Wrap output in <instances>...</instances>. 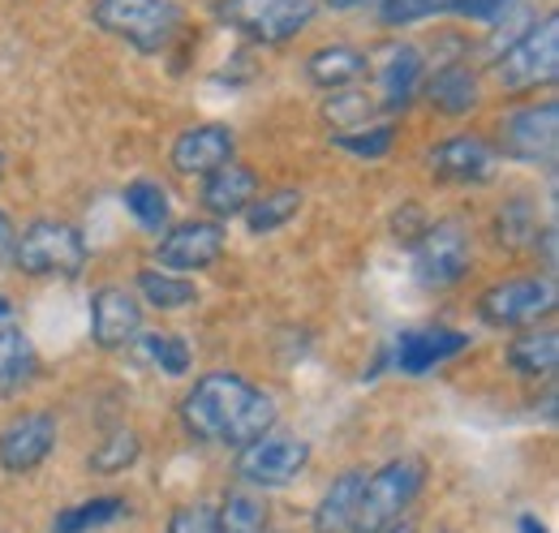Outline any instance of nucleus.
Returning <instances> with one entry per match:
<instances>
[{
  "label": "nucleus",
  "instance_id": "ddd939ff",
  "mask_svg": "<svg viewBox=\"0 0 559 533\" xmlns=\"http://www.w3.org/2000/svg\"><path fill=\"white\" fill-rule=\"evenodd\" d=\"M499 164V151L490 146L483 133H456V138H443L426 151V168L430 177L439 181H452V186H478L490 181Z\"/></svg>",
  "mask_w": 559,
  "mask_h": 533
},
{
  "label": "nucleus",
  "instance_id": "cd10ccee",
  "mask_svg": "<svg viewBox=\"0 0 559 533\" xmlns=\"http://www.w3.org/2000/svg\"><path fill=\"white\" fill-rule=\"evenodd\" d=\"M215 525L219 533H267L272 525L267 499L259 490H233L224 499V508H215Z\"/></svg>",
  "mask_w": 559,
  "mask_h": 533
},
{
  "label": "nucleus",
  "instance_id": "f257e3e1",
  "mask_svg": "<svg viewBox=\"0 0 559 533\" xmlns=\"http://www.w3.org/2000/svg\"><path fill=\"white\" fill-rule=\"evenodd\" d=\"M276 400L272 392L254 388L241 375L215 370L203 375L186 396H181V426L190 439L215 443V448H246L250 439L276 430Z\"/></svg>",
  "mask_w": 559,
  "mask_h": 533
},
{
  "label": "nucleus",
  "instance_id": "bb28decb",
  "mask_svg": "<svg viewBox=\"0 0 559 533\" xmlns=\"http://www.w3.org/2000/svg\"><path fill=\"white\" fill-rule=\"evenodd\" d=\"M297 211H301V190L297 186H276V190H263L246 206V224H250L254 237H263V233H280L284 224H293Z\"/></svg>",
  "mask_w": 559,
  "mask_h": 533
},
{
  "label": "nucleus",
  "instance_id": "6e6552de",
  "mask_svg": "<svg viewBox=\"0 0 559 533\" xmlns=\"http://www.w3.org/2000/svg\"><path fill=\"white\" fill-rule=\"evenodd\" d=\"M319 0H224L219 17L254 44H288L314 17Z\"/></svg>",
  "mask_w": 559,
  "mask_h": 533
},
{
  "label": "nucleus",
  "instance_id": "7ed1b4c3",
  "mask_svg": "<svg viewBox=\"0 0 559 533\" xmlns=\"http://www.w3.org/2000/svg\"><path fill=\"white\" fill-rule=\"evenodd\" d=\"M95 26L126 39L146 57L164 52L181 31V4L173 0H95Z\"/></svg>",
  "mask_w": 559,
  "mask_h": 533
},
{
  "label": "nucleus",
  "instance_id": "1a4fd4ad",
  "mask_svg": "<svg viewBox=\"0 0 559 533\" xmlns=\"http://www.w3.org/2000/svg\"><path fill=\"white\" fill-rule=\"evenodd\" d=\"M474 259L469 228L461 220H430L414 246V275L426 288H452Z\"/></svg>",
  "mask_w": 559,
  "mask_h": 533
},
{
  "label": "nucleus",
  "instance_id": "b1692460",
  "mask_svg": "<svg viewBox=\"0 0 559 533\" xmlns=\"http://www.w3.org/2000/svg\"><path fill=\"white\" fill-rule=\"evenodd\" d=\"M134 288L142 293V301H146L151 310H159V315L186 310V306L199 301V288H194L186 275H173V271H164V266H142Z\"/></svg>",
  "mask_w": 559,
  "mask_h": 533
},
{
  "label": "nucleus",
  "instance_id": "4468645a",
  "mask_svg": "<svg viewBox=\"0 0 559 533\" xmlns=\"http://www.w3.org/2000/svg\"><path fill=\"white\" fill-rule=\"evenodd\" d=\"M469 348V335L456 332V328H443V323H430V328H405L392 344V366L401 375H430L435 366L461 357Z\"/></svg>",
  "mask_w": 559,
  "mask_h": 533
},
{
  "label": "nucleus",
  "instance_id": "4c0bfd02",
  "mask_svg": "<svg viewBox=\"0 0 559 533\" xmlns=\"http://www.w3.org/2000/svg\"><path fill=\"white\" fill-rule=\"evenodd\" d=\"M556 224H547V228H538V237H534V250H543V266L547 271H556V259H559V250H556Z\"/></svg>",
  "mask_w": 559,
  "mask_h": 533
},
{
  "label": "nucleus",
  "instance_id": "412c9836",
  "mask_svg": "<svg viewBox=\"0 0 559 533\" xmlns=\"http://www.w3.org/2000/svg\"><path fill=\"white\" fill-rule=\"evenodd\" d=\"M35 375H39L35 344L26 340V332H22L17 323L0 319V400H9L13 392H22Z\"/></svg>",
  "mask_w": 559,
  "mask_h": 533
},
{
  "label": "nucleus",
  "instance_id": "79ce46f5",
  "mask_svg": "<svg viewBox=\"0 0 559 533\" xmlns=\"http://www.w3.org/2000/svg\"><path fill=\"white\" fill-rule=\"evenodd\" d=\"M9 315H13V306H9L4 297H0V319H9Z\"/></svg>",
  "mask_w": 559,
  "mask_h": 533
},
{
  "label": "nucleus",
  "instance_id": "423d86ee",
  "mask_svg": "<svg viewBox=\"0 0 559 533\" xmlns=\"http://www.w3.org/2000/svg\"><path fill=\"white\" fill-rule=\"evenodd\" d=\"M310 465V443L284 430H267L259 439H250L246 448H237V477L250 490H276L297 482Z\"/></svg>",
  "mask_w": 559,
  "mask_h": 533
},
{
  "label": "nucleus",
  "instance_id": "e433bc0d",
  "mask_svg": "<svg viewBox=\"0 0 559 533\" xmlns=\"http://www.w3.org/2000/svg\"><path fill=\"white\" fill-rule=\"evenodd\" d=\"M426 224H430V220H426V211H421V206H405V211H396V228H392V233H396L401 241L418 246V237L426 233Z\"/></svg>",
  "mask_w": 559,
  "mask_h": 533
},
{
  "label": "nucleus",
  "instance_id": "37998d69",
  "mask_svg": "<svg viewBox=\"0 0 559 533\" xmlns=\"http://www.w3.org/2000/svg\"><path fill=\"white\" fill-rule=\"evenodd\" d=\"M0 177H4V155H0Z\"/></svg>",
  "mask_w": 559,
  "mask_h": 533
},
{
  "label": "nucleus",
  "instance_id": "c756f323",
  "mask_svg": "<svg viewBox=\"0 0 559 533\" xmlns=\"http://www.w3.org/2000/svg\"><path fill=\"white\" fill-rule=\"evenodd\" d=\"M139 452H142L139 435H134L130 426H117V430L86 457V469H91V473H121V469H130L139 461Z\"/></svg>",
  "mask_w": 559,
  "mask_h": 533
},
{
  "label": "nucleus",
  "instance_id": "f3484780",
  "mask_svg": "<svg viewBox=\"0 0 559 533\" xmlns=\"http://www.w3.org/2000/svg\"><path fill=\"white\" fill-rule=\"evenodd\" d=\"M254 199H259V177H254V168H246L237 159H228L224 168L207 173L203 190H199V202H203V211L211 220H233Z\"/></svg>",
  "mask_w": 559,
  "mask_h": 533
},
{
  "label": "nucleus",
  "instance_id": "4be33fe9",
  "mask_svg": "<svg viewBox=\"0 0 559 533\" xmlns=\"http://www.w3.org/2000/svg\"><path fill=\"white\" fill-rule=\"evenodd\" d=\"M559 362V332L556 328H525L508 344V366L525 379H547L556 375Z\"/></svg>",
  "mask_w": 559,
  "mask_h": 533
},
{
  "label": "nucleus",
  "instance_id": "2eb2a0df",
  "mask_svg": "<svg viewBox=\"0 0 559 533\" xmlns=\"http://www.w3.org/2000/svg\"><path fill=\"white\" fill-rule=\"evenodd\" d=\"M237 151V133L219 121H203V126H190V130L177 133L168 159L181 177H207L215 168H224Z\"/></svg>",
  "mask_w": 559,
  "mask_h": 533
},
{
  "label": "nucleus",
  "instance_id": "393cba45",
  "mask_svg": "<svg viewBox=\"0 0 559 533\" xmlns=\"http://www.w3.org/2000/svg\"><path fill=\"white\" fill-rule=\"evenodd\" d=\"M134 353H139V362H146L151 370H159V375H168V379H181V375H190V366H194L190 344L173 332H146V328H142V332L134 335Z\"/></svg>",
  "mask_w": 559,
  "mask_h": 533
},
{
  "label": "nucleus",
  "instance_id": "a19ab883",
  "mask_svg": "<svg viewBox=\"0 0 559 533\" xmlns=\"http://www.w3.org/2000/svg\"><path fill=\"white\" fill-rule=\"evenodd\" d=\"M383 533H414V525H405V521H396V525H388Z\"/></svg>",
  "mask_w": 559,
  "mask_h": 533
},
{
  "label": "nucleus",
  "instance_id": "2f4dec72",
  "mask_svg": "<svg viewBox=\"0 0 559 533\" xmlns=\"http://www.w3.org/2000/svg\"><path fill=\"white\" fill-rule=\"evenodd\" d=\"M323 117H328V126H345V133L366 130V126H370V117H374V104H370L361 91L345 86V91H332V99H328Z\"/></svg>",
  "mask_w": 559,
  "mask_h": 533
},
{
  "label": "nucleus",
  "instance_id": "9b49d317",
  "mask_svg": "<svg viewBox=\"0 0 559 533\" xmlns=\"http://www.w3.org/2000/svg\"><path fill=\"white\" fill-rule=\"evenodd\" d=\"M559 108L556 99L516 108L499 121V151L516 164H556V142H559Z\"/></svg>",
  "mask_w": 559,
  "mask_h": 533
},
{
  "label": "nucleus",
  "instance_id": "f8f14e48",
  "mask_svg": "<svg viewBox=\"0 0 559 533\" xmlns=\"http://www.w3.org/2000/svg\"><path fill=\"white\" fill-rule=\"evenodd\" d=\"M57 448V413L26 408L0 430V469L4 473H35Z\"/></svg>",
  "mask_w": 559,
  "mask_h": 533
},
{
  "label": "nucleus",
  "instance_id": "a211bd4d",
  "mask_svg": "<svg viewBox=\"0 0 559 533\" xmlns=\"http://www.w3.org/2000/svg\"><path fill=\"white\" fill-rule=\"evenodd\" d=\"M421 69H426V61H421V52L414 44H392V48H383L374 57V78H379V95H383L388 112L405 108L418 95Z\"/></svg>",
  "mask_w": 559,
  "mask_h": 533
},
{
  "label": "nucleus",
  "instance_id": "a878e982",
  "mask_svg": "<svg viewBox=\"0 0 559 533\" xmlns=\"http://www.w3.org/2000/svg\"><path fill=\"white\" fill-rule=\"evenodd\" d=\"M130 512V504L121 495H95V499H82L66 512H57L52 521V533H95L112 521H121Z\"/></svg>",
  "mask_w": 559,
  "mask_h": 533
},
{
  "label": "nucleus",
  "instance_id": "c85d7f7f",
  "mask_svg": "<svg viewBox=\"0 0 559 533\" xmlns=\"http://www.w3.org/2000/svg\"><path fill=\"white\" fill-rule=\"evenodd\" d=\"M121 202H126V211L134 215L142 233H164L168 228V194H164L159 181H130Z\"/></svg>",
  "mask_w": 559,
  "mask_h": 533
},
{
  "label": "nucleus",
  "instance_id": "0eeeda50",
  "mask_svg": "<svg viewBox=\"0 0 559 533\" xmlns=\"http://www.w3.org/2000/svg\"><path fill=\"white\" fill-rule=\"evenodd\" d=\"M556 310V284L547 275H512L478 297V319L487 328H534Z\"/></svg>",
  "mask_w": 559,
  "mask_h": 533
},
{
  "label": "nucleus",
  "instance_id": "5701e85b",
  "mask_svg": "<svg viewBox=\"0 0 559 533\" xmlns=\"http://www.w3.org/2000/svg\"><path fill=\"white\" fill-rule=\"evenodd\" d=\"M361 477H366L361 469H349L323 490V499L314 508V533H349L353 512H357V495H361Z\"/></svg>",
  "mask_w": 559,
  "mask_h": 533
},
{
  "label": "nucleus",
  "instance_id": "72a5a7b5",
  "mask_svg": "<svg viewBox=\"0 0 559 533\" xmlns=\"http://www.w3.org/2000/svg\"><path fill=\"white\" fill-rule=\"evenodd\" d=\"M452 9V0H379V22L383 26H414L421 17H435Z\"/></svg>",
  "mask_w": 559,
  "mask_h": 533
},
{
  "label": "nucleus",
  "instance_id": "20e7f679",
  "mask_svg": "<svg viewBox=\"0 0 559 533\" xmlns=\"http://www.w3.org/2000/svg\"><path fill=\"white\" fill-rule=\"evenodd\" d=\"M13 266L22 275H57L73 280L86 266V237L70 220H35L13 241Z\"/></svg>",
  "mask_w": 559,
  "mask_h": 533
},
{
  "label": "nucleus",
  "instance_id": "9d476101",
  "mask_svg": "<svg viewBox=\"0 0 559 533\" xmlns=\"http://www.w3.org/2000/svg\"><path fill=\"white\" fill-rule=\"evenodd\" d=\"M228 246V233L224 224L215 220H181L173 228L159 233V246H155V266L173 271V275H194V271H207Z\"/></svg>",
  "mask_w": 559,
  "mask_h": 533
},
{
  "label": "nucleus",
  "instance_id": "39448f33",
  "mask_svg": "<svg viewBox=\"0 0 559 533\" xmlns=\"http://www.w3.org/2000/svg\"><path fill=\"white\" fill-rule=\"evenodd\" d=\"M559 73V17L547 13L543 22H534L521 39H512L499 57H495V78L503 91L525 95L538 86H551Z\"/></svg>",
  "mask_w": 559,
  "mask_h": 533
},
{
  "label": "nucleus",
  "instance_id": "473e14b6",
  "mask_svg": "<svg viewBox=\"0 0 559 533\" xmlns=\"http://www.w3.org/2000/svg\"><path fill=\"white\" fill-rule=\"evenodd\" d=\"M332 142H336L341 151H349L353 159H383V155H392V146H396V126H366V130L336 133Z\"/></svg>",
  "mask_w": 559,
  "mask_h": 533
},
{
  "label": "nucleus",
  "instance_id": "58836bf2",
  "mask_svg": "<svg viewBox=\"0 0 559 533\" xmlns=\"http://www.w3.org/2000/svg\"><path fill=\"white\" fill-rule=\"evenodd\" d=\"M13 241H17V233H13V220L0 211V263H9V259H13Z\"/></svg>",
  "mask_w": 559,
  "mask_h": 533
},
{
  "label": "nucleus",
  "instance_id": "f03ea898",
  "mask_svg": "<svg viewBox=\"0 0 559 533\" xmlns=\"http://www.w3.org/2000/svg\"><path fill=\"white\" fill-rule=\"evenodd\" d=\"M421 486H426V465L418 457H396L379 465L370 477H361L349 533H383L388 525H396L418 504Z\"/></svg>",
  "mask_w": 559,
  "mask_h": 533
},
{
  "label": "nucleus",
  "instance_id": "dca6fc26",
  "mask_svg": "<svg viewBox=\"0 0 559 533\" xmlns=\"http://www.w3.org/2000/svg\"><path fill=\"white\" fill-rule=\"evenodd\" d=\"M142 332V301L121 288V284H104L91 297V335L99 348H126Z\"/></svg>",
  "mask_w": 559,
  "mask_h": 533
},
{
  "label": "nucleus",
  "instance_id": "6ab92c4d",
  "mask_svg": "<svg viewBox=\"0 0 559 533\" xmlns=\"http://www.w3.org/2000/svg\"><path fill=\"white\" fill-rule=\"evenodd\" d=\"M426 99H430V108L443 112V117H465V112H474V108L483 104L478 73L469 66H461V61L435 69L430 82H426Z\"/></svg>",
  "mask_w": 559,
  "mask_h": 533
},
{
  "label": "nucleus",
  "instance_id": "ea45409f",
  "mask_svg": "<svg viewBox=\"0 0 559 533\" xmlns=\"http://www.w3.org/2000/svg\"><path fill=\"white\" fill-rule=\"evenodd\" d=\"M516 525H521V533H551L547 525H543V521H538V517H534V512H525Z\"/></svg>",
  "mask_w": 559,
  "mask_h": 533
},
{
  "label": "nucleus",
  "instance_id": "aec40b11",
  "mask_svg": "<svg viewBox=\"0 0 559 533\" xmlns=\"http://www.w3.org/2000/svg\"><path fill=\"white\" fill-rule=\"evenodd\" d=\"M370 69V57L357 52L349 44H323L319 52H310L306 61V78L319 86V91H345L357 78H366Z\"/></svg>",
  "mask_w": 559,
  "mask_h": 533
},
{
  "label": "nucleus",
  "instance_id": "7c9ffc66",
  "mask_svg": "<svg viewBox=\"0 0 559 533\" xmlns=\"http://www.w3.org/2000/svg\"><path fill=\"white\" fill-rule=\"evenodd\" d=\"M499 241L508 246V250H521L525 241H534L538 237V215H534V206L525 199H512L499 206Z\"/></svg>",
  "mask_w": 559,
  "mask_h": 533
},
{
  "label": "nucleus",
  "instance_id": "f704fd0d",
  "mask_svg": "<svg viewBox=\"0 0 559 533\" xmlns=\"http://www.w3.org/2000/svg\"><path fill=\"white\" fill-rule=\"evenodd\" d=\"M164 533H219L215 525V508L211 504H186L168 517V530Z\"/></svg>",
  "mask_w": 559,
  "mask_h": 533
},
{
  "label": "nucleus",
  "instance_id": "c9c22d12",
  "mask_svg": "<svg viewBox=\"0 0 559 533\" xmlns=\"http://www.w3.org/2000/svg\"><path fill=\"white\" fill-rule=\"evenodd\" d=\"M516 0H452L456 13H465L469 22H487V26H499L503 13H512Z\"/></svg>",
  "mask_w": 559,
  "mask_h": 533
}]
</instances>
